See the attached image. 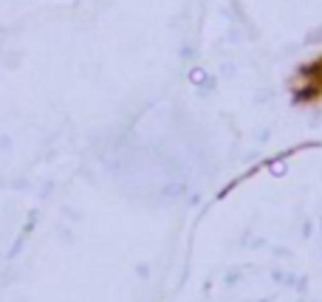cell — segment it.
<instances>
[{"label": "cell", "instance_id": "obj_1", "mask_svg": "<svg viewBox=\"0 0 322 302\" xmlns=\"http://www.w3.org/2000/svg\"><path fill=\"white\" fill-rule=\"evenodd\" d=\"M291 102L300 108H319L322 105V51L316 57L297 65L294 77L288 80Z\"/></svg>", "mask_w": 322, "mask_h": 302}]
</instances>
